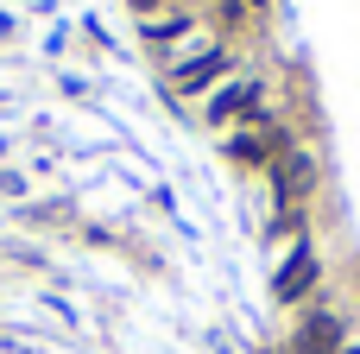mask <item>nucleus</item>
<instances>
[{
    "mask_svg": "<svg viewBox=\"0 0 360 354\" xmlns=\"http://www.w3.org/2000/svg\"><path fill=\"white\" fill-rule=\"evenodd\" d=\"M247 101H259V82H253V76H240V82L215 89V95H209V120H234Z\"/></svg>",
    "mask_w": 360,
    "mask_h": 354,
    "instance_id": "7ed1b4c3",
    "label": "nucleus"
},
{
    "mask_svg": "<svg viewBox=\"0 0 360 354\" xmlns=\"http://www.w3.org/2000/svg\"><path fill=\"white\" fill-rule=\"evenodd\" d=\"M278 146H285V139H278V127H253V133H240L228 152H234V158H247V165H266Z\"/></svg>",
    "mask_w": 360,
    "mask_h": 354,
    "instance_id": "20e7f679",
    "label": "nucleus"
},
{
    "mask_svg": "<svg viewBox=\"0 0 360 354\" xmlns=\"http://www.w3.org/2000/svg\"><path fill=\"white\" fill-rule=\"evenodd\" d=\"M221 63H228L221 51H202V57H190V63L171 70V89H177V95H196V89H209V82L221 76Z\"/></svg>",
    "mask_w": 360,
    "mask_h": 354,
    "instance_id": "f257e3e1",
    "label": "nucleus"
},
{
    "mask_svg": "<svg viewBox=\"0 0 360 354\" xmlns=\"http://www.w3.org/2000/svg\"><path fill=\"white\" fill-rule=\"evenodd\" d=\"M335 336H342V329H335V317H316V323L297 336V354H335Z\"/></svg>",
    "mask_w": 360,
    "mask_h": 354,
    "instance_id": "39448f33",
    "label": "nucleus"
},
{
    "mask_svg": "<svg viewBox=\"0 0 360 354\" xmlns=\"http://www.w3.org/2000/svg\"><path fill=\"white\" fill-rule=\"evenodd\" d=\"M310 285H316V253H310V247H297V253L285 260V272H278V285H272V291L291 304V298H304Z\"/></svg>",
    "mask_w": 360,
    "mask_h": 354,
    "instance_id": "f03ea898",
    "label": "nucleus"
},
{
    "mask_svg": "<svg viewBox=\"0 0 360 354\" xmlns=\"http://www.w3.org/2000/svg\"><path fill=\"white\" fill-rule=\"evenodd\" d=\"M304 184H310V165H304V158H285V165H278V196H285V203H297V196H304Z\"/></svg>",
    "mask_w": 360,
    "mask_h": 354,
    "instance_id": "423d86ee",
    "label": "nucleus"
}]
</instances>
